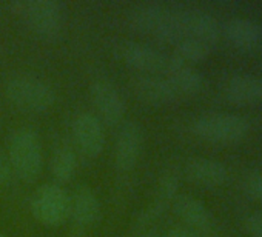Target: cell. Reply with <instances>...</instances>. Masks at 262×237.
Masks as SVG:
<instances>
[{
	"label": "cell",
	"instance_id": "obj_8",
	"mask_svg": "<svg viewBox=\"0 0 262 237\" xmlns=\"http://www.w3.org/2000/svg\"><path fill=\"white\" fill-rule=\"evenodd\" d=\"M73 137L77 150L86 157H97L105 147V130L100 118L88 111L79 112L73 122Z\"/></svg>",
	"mask_w": 262,
	"mask_h": 237
},
{
	"label": "cell",
	"instance_id": "obj_1",
	"mask_svg": "<svg viewBox=\"0 0 262 237\" xmlns=\"http://www.w3.org/2000/svg\"><path fill=\"white\" fill-rule=\"evenodd\" d=\"M8 160L13 173L19 179L33 182L39 177L43 167V153L42 142L34 130L22 127L11 134Z\"/></svg>",
	"mask_w": 262,
	"mask_h": 237
},
{
	"label": "cell",
	"instance_id": "obj_19",
	"mask_svg": "<svg viewBox=\"0 0 262 237\" xmlns=\"http://www.w3.org/2000/svg\"><path fill=\"white\" fill-rule=\"evenodd\" d=\"M77 168V156L76 151L70 147V145H60L54 154H53V160H51V173L54 176V179L59 183H65L70 182L76 173Z\"/></svg>",
	"mask_w": 262,
	"mask_h": 237
},
{
	"label": "cell",
	"instance_id": "obj_5",
	"mask_svg": "<svg viewBox=\"0 0 262 237\" xmlns=\"http://www.w3.org/2000/svg\"><path fill=\"white\" fill-rule=\"evenodd\" d=\"M31 211L47 226H59L70 217V194L59 183H43L33 196Z\"/></svg>",
	"mask_w": 262,
	"mask_h": 237
},
{
	"label": "cell",
	"instance_id": "obj_18",
	"mask_svg": "<svg viewBox=\"0 0 262 237\" xmlns=\"http://www.w3.org/2000/svg\"><path fill=\"white\" fill-rule=\"evenodd\" d=\"M165 10V4L161 2H142L131 8L128 20L135 30L151 34L156 28L158 22L162 17V13Z\"/></svg>",
	"mask_w": 262,
	"mask_h": 237
},
{
	"label": "cell",
	"instance_id": "obj_16",
	"mask_svg": "<svg viewBox=\"0 0 262 237\" xmlns=\"http://www.w3.org/2000/svg\"><path fill=\"white\" fill-rule=\"evenodd\" d=\"M225 97L234 105L262 103V79L254 76H234L225 85Z\"/></svg>",
	"mask_w": 262,
	"mask_h": 237
},
{
	"label": "cell",
	"instance_id": "obj_23",
	"mask_svg": "<svg viewBox=\"0 0 262 237\" xmlns=\"http://www.w3.org/2000/svg\"><path fill=\"white\" fill-rule=\"evenodd\" d=\"M245 225L251 237H262V214L260 212L250 214L245 220Z\"/></svg>",
	"mask_w": 262,
	"mask_h": 237
},
{
	"label": "cell",
	"instance_id": "obj_4",
	"mask_svg": "<svg viewBox=\"0 0 262 237\" xmlns=\"http://www.w3.org/2000/svg\"><path fill=\"white\" fill-rule=\"evenodd\" d=\"M193 133L213 144H233L244 139L250 130L247 118L236 114H205L198 117L191 125Z\"/></svg>",
	"mask_w": 262,
	"mask_h": 237
},
{
	"label": "cell",
	"instance_id": "obj_10",
	"mask_svg": "<svg viewBox=\"0 0 262 237\" xmlns=\"http://www.w3.org/2000/svg\"><path fill=\"white\" fill-rule=\"evenodd\" d=\"M133 94L148 105H167L179 96L170 80L159 74H139L131 80Z\"/></svg>",
	"mask_w": 262,
	"mask_h": 237
},
{
	"label": "cell",
	"instance_id": "obj_24",
	"mask_svg": "<svg viewBox=\"0 0 262 237\" xmlns=\"http://www.w3.org/2000/svg\"><path fill=\"white\" fill-rule=\"evenodd\" d=\"M247 189H248V193H250L251 197H254L256 200L262 202V173L253 176L247 182Z\"/></svg>",
	"mask_w": 262,
	"mask_h": 237
},
{
	"label": "cell",
	"instance_id": "obj_2",
	"mask_svg": "<svg viewBox=\"0 0 262 237\" xmlns=\"http://www.w3.org/2000/svg\"><path fill=\"white\" fill-rule=\"evenodd\" d=\"M11 11L22 16L31 31L47 40L60 36L65 25V11L57 0H28L11 4Z\"/></svg>",
	"mask_w": 262,
	"mask_h": 237
},
{
	"label": "cell",
	"instance_id": "obj_6",
	"mask_svg": "<svg viewBox=\"0 0 262 237\" xmlns=\"http://www.w3.org/2000/svg\"><path fill=\"white\" fill-rule=\"evenodd\" d=\"M144 150V130L139 122L126 121L120 125L114 144V165L119 171L133 170Z\"/></svg>",
	"mask_w": 262,
	"mask_h": 237
},
{
	"label": "cell",
	"instance_id": "obj_14",
	"mask_svg": "<svg viewBox=\"0 0 262 237\" xmlns=\"http://www.w3.org/2000/svg\"><path fill=\"white\" fill-rule=\"evenodd\" d=\"M173 211L185 226L194 231H207L213 225V216L208 208L190 194H181L173 199Z\"/></svg>",
	"mask_w": 262,
	"mask_h": 237
},
{
	"label": "cell",
	"instance_id": "obj_26",
	"mask_svg": "<svg viewBox=\"0 0 262 237\" xmlns=\"http://www.w3.org/2000/svg\"><path fill=\"white\" fill-rule=\"evenodd\" d=\"M164 237H201L198 234V231L188 228V226H174V228H170Z\"/></svg>",
	"mask_w": 262,
	"mask_h": 237
},
{
	"label": "cell",
	"instance_id": "obj_3",
	"mask_svg": "<svg viewBox=\"0 0 262 237\" xmlns=\"http://www.w3.org/2000/svg\"><path fill=\"white\" fill-rule=\"evenodd\" d=\"M5 94L14 106L30 112H45L56 102L53 86L31 74L10 77L5 83Z\"/></svg>",
	"mask_w": 262,
	"mask_h": 237
},
{
	"label": "cell",
	"instance_id": "obj_28",
	"mask_svg": "<svg viewBox=\"0 0 262 237\" xmlns=\"http://www.w3.org/2000/svg\"><path fill=\"white\" fill-rule=\"evenodd\" d=\"M0 237H7V235H5L4 232H0Z\"/></svg>",
	"mask_w": 262,
	"mask_h": 237
},
{
	"label": "cell",
	"instance_id": "obj_17",
	"mask_svg": "<svg viewBox=\"0 0 262 237\" xmlns=\"http://www.w3.org/2000/svg\"><path fill=\"white\" fill-rule=\"evenodd\" d=\"M227 40L241 50H250L262 40V27L250 19H231L224 25Z\"/></svg>",
	"mask_w": 262,
	"mask_h": 237
},
{
	"label": "cell",
	"instance_id": "obj_9",
	"mask_svg": "<svg viewBox=\"0 0 262 237\" xmlns=\"http://www.w3.org/2000/svg\"><path fill=\"white\" fill-rule=\"evenodd\" d=\"M122 60L144 74H159L165 73L170 54L159 51L158 48L144 42H125L120 45Z\"/></svg>",
	"mask_w": 262,
	"mask_h": 237
},
{
	"label": "cell",
	"instance_id": "obj_21",
	"mask_svg": "<svg viewBox=\"0 0 262 237\" xmlns=\"http://www.w3.org/2000/svg\"><path fill=\"white\" fill-rule=\"evenodd\" d=\"M178 186H179V177H178V174L174 171H165L159 177V180H158V185H156L153 199L161 200V202H164V203L168 205L176 197Z\"/></svg>",
	"mask_w": 262,
	"mask_h": 237
},
{
	"label": "cell",
	"instance_id": "obj_15",
	"mask_svg": "<svg viewBox=\"0 0 262 237\" xmlns=\"http://www.w3.org/2000/svg\"><path fill=\"white\" fill-rule=\"evenodd\" d=\"M70 217L79 226H91L100 217V202L90 186L82 185L70 196Z\"/></svg>",
	"mask_w": 262,
	"mask_h": 237
},
{
	"label": "cell",
	"instance_id": "obj_20",
	"mask_svg": "<svg viewBox=\"0 0 262 237\" xmlns=\"http://www.w3.org/2000/svg\"><path fill=\"white\" fill-rule=\"evenodd\" d=\"M211 53V48L196 39L184 37L178 43H174V56H178L185 63H196L202 62L208 57Z\"/></svg>",
	"mask_w": 262,
	"mask_h": 237
},
{
	"label": "cell",
	"instance_id": "obj_27",
	"mask_svg": "<svg viewBox=\"0 0 262 237\" xmlns=\"http://www.w3.org/2000/svg\"><path fill=\"white\" fill-rule=\"evenodd\" d=\"M129 237H156V229L155 228H144V229H136Z\"/></svg>",
	"mask_w": 262,
	"mask_h": 237
},
{
	"label": "cell",
	"instance_id": "obj_11",
	"mask_svg": "<svg viewBox=\"0 0 262 237\" xmlns=\"http://www.w3.org/2000/svg\"><path fill=\"white\" fill-rule=\"evenodd\" d=\"M182 27L185 37L196 39L210 48H213L221 36V27L217 20L198 8H185L182 7Z\"/></svg>",
	"mask_w": 262,
	"mask_h": 237
},
{
	"label": "cell",
	"instance_id": "obj_29",
	"mask_svg": "<svg viewBox=\"0 0 262 237\" xmlns=\"http://www.w3.org/2000/svg\"><path fill=\"white\" fill-rule=\"evenodd\" d=\"M202 237V235H201ZM204 237H214V235H204Z\"/></svg>",
	"mask_w": 262,
	"mask_h": 237
},
{
	"label": "cell",
	"instance_id": "obj_13",
	"mask_svg": "<svg viewBox=\"0 0 262 237\" xmlns=\"http://www.w3.org/2000/svg\"><path fill=\"white\" fill-rule=\"evenodd\" d=\"M185 176L190 182L202 188H217L225 183L228 177L227 168L214 160L207 157L190 159L185 165Z\"/></svg>",
	"mask_w": 262,
	"mask_h": 237
},
{
	"label": "cell",
	"instance_id": "obj_7",
	"mask_svg": "<svg viewBox=\"0 0 262 237\" xmlns=\"http://www.w3.org/2000/svg\"><path fill=\"white\" fill-rule=\"evenodd\" d=\"M90 96L102 124L117 125L125 115V100L116 85L108 79H96L90 86Z\"/></svg>",
	"mask_w": 262,
	"mask_h": 237
},
{
	"label": "cell",
	"instance_id": "obj_12",
	"mask_svg": "<svg viewBox=\"0 0 262 237\" xmlns=\"http://www.w3.org/2000/svg\"><path fill=\"white\" fill-rule=\"evenodd\" d=\"M165 77L170 80L179 96H194L201 92L205 86L204 76L190 63H185L174 54H170L165 68Z\"/></svg>",
	"mask_w": 262,
	"mask_h": 237
},
{
	"label": "cell",
	"instance_id": "obj_25",
	"mask_svg": "<svg viewBox=\"0 0 262 237\" xmlns=\"http://www.w3.org/2000/svg\"><path fill=\"white\" fill-rule=\"evenodd\" d=\"M11 174H13V170H11L8 156L0 151V186L5 185L10 180Z\"/></svg>",
	"mask_w": 262,
	"mask_h": 237
},
{
	"label": "cell",
	"instance_id": "obj_22",
	"mask_svg": "<svg viewBox=\"0 0 262 237\" xmlns=\"http://www.w3.org/2000/svg\"><path fill=\"white\" fill-rule=\"evenodd\" d=\"M167 203L153 199L147 206H144L135 217L133 220V226L135 229H144V228H150V225L153 222H156L167 209Z\"/></svg>",
	"mask_w": 262,
	"mask_h": 237
}]
</instances>
